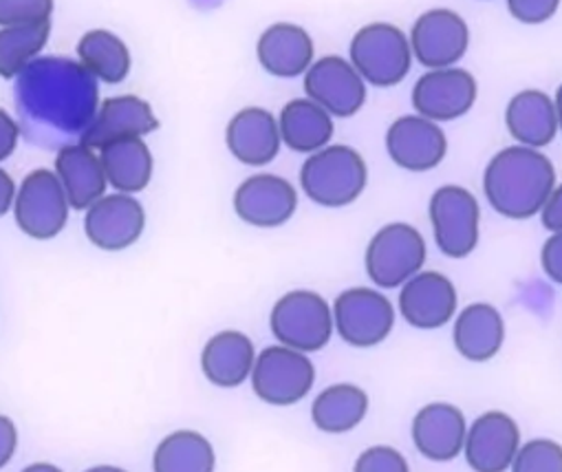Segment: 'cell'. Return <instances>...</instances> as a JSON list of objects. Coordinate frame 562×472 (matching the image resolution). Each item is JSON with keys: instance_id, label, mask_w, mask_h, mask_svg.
I'll use <instances>...</instances> for the list:
<instances>
[{"instance_id": "4dcf8cb0", "label": "cell", "mask_w": 562, "mask_h": 472, "mask_svg": "<svg viewBox=\"0 0 562 472\" xmlns=\"http://www.w3.org/2000/svg\"><path fill=\"white\" fill-rule=\"evenodd\" d=\"M216 452L210 439L196 430H175L159 441L153 454V472H214Z\"/></svg>"}, {"instance_id": "9c48e42d", "label": "cell", "mask_w": 562, "mask_h": 472, "mask_svg": "<svg viewBox=\"0 0 562 472\" xmlns=\"http://www.w3.org/2000/svg\"><path fill=\"white\" fill-rule=\"evenodd\" d=\"M331 312L334 329L356 349L382 345L393 334L397 321L395 305L378 288L345 290L331 305Z\"/></svg>"}, {"instance_id": "4fadbf2b", "label": "cell", "mask_w": 562, "mask_h": 472, "mask_svg": "<svg viewBox=\"0 0 562 472\" xmlns=\"http://www.w3.org/2000/svg\"><path fill=\"white\" fill-rule=\"evenodd\" d=\"M476 98L479 85L474 76L461 67L430 69L413 87L415 113L437 124L468 115Z\"/></svg>"}, {"instance_id": "2e32d148", "label": "cell", "mask_w": 562, "mask_h": 472, "mask_svg": "<svg viewBox=\"0 0 562 472\" xmlns=\"http://www.w3.org/2000/svg\"><path fill=\"white\" fill-rule=\"evenodd\" d=\"M459 294L454 283L432 270H422L400 288V316L415 329L435 331L454 321Z\"/></svg>"}, {"instance_id": "b9f144b4", "label": "cell", "mask_w": 562, "mask_h": 472, "mask_svg": "<svg viewBox=\"0 0 562 472\" xmlns=\"http://www.w3.org/2000/svg\"><path fill=\"white\" fill-rule=\"evenodd\" d=\"M23 472H63L58 465H54V463H45V461H41V463H32V465H27Z\"/></svg>"}, {"instance_id": "6da1fadb", "label": "cell", "mask_w": 562, "mask_h": 472, "mask_svg": "<svg viewBox=\"0 0 562 472\" xmlns=\"http://www.w3.org/2000/svg\"><path fill=\"white\" fill-rule=\"evenodd\" d=\"M16 98L27 122L58 133H85L100 98L98 80L69 58H36L16 82Z\"/></svg>"}, {"instance_id": "f35d334b", "label": "cell", "mask_w": 562, "mask_h": 472, "mask_svg": "<svg viewBox=\"0 0 562 472\" xmlns=\"http://www.w3.org/2000/svg\"><path fill=\"white\" fill-rule=\"evenodd\" d=\"M16 448H19V428L8 415H0V468H5L14 459Z\"/></svg>"}, {"instance_id": "30bf717a", "label": "cell", "mask_w": 562, "mask_h": 472, "mask_svg": "<svg viewBox=\"0 0 562 472\" xmlns=\"http://www.w3.org/2000/svg\"><path fill=\"white\" fill-rule=\"evenodd\" d=\"M69 210L67 192L54 170H32L16 190V223L36 241H49L58 236L69 221Z\"/></svg>"}, {"instance_id": "ee69618b", "label": "cell", "mask_w": 562, "mask_h": 472, "mask_svg": "<svg viewBox=\"0 0 562 472\" xmlns=\"http://www.w3.org/2000/svg\"><path fill=\"white\" fill-rule=\"evenodd\" d=\"M85 472H128V470L117 468V465H93V468H89Z\"/></svg>"}, {"instance_id": "5b68a950", "label": "cell", "mask_w": 562, "mask_h": 472, "mask_svg": "<svg viewBox=\"0 0 562 472\" xmlns=\"http://www.w3.org/2000/svg\"><path fill=\"white\" fill-rule=\"evenodd\" d=\"M269 329L278 345L301 353L323 351L334 336V312L325 296L312 290H294L280 296L269 314Z\"/></svg>"}, {"instance_id": "836d02e7", "label": "cell", "mask_w": 562, "mask_h": 472, "mask_svg": "<svg viewBox=\"0 0 562 472\" xmlns=\"http://www.w3.org/2000/svg\"><path fill=\"white\" fill-rule=\"evenodd\" d=\"M54 0H0V27L52 23Z\"/></svg>"}, {"instance_id": "4316f807", "label": "cell", "mask_w": 562, "mask_h": 472, "mask_svg": "<svg viewBox=\"0 0 562 472\" xmlns=\"http://www.w3.org/2000/svg\"><path fill=\"white\" fill-rule=\"evenodd\" d=\"M278 131L288 148L312 155L331 144L336 126L334 117L321 104L310 98H296L280 111Z\"/></svg>"}, {"instance_id": "74e56055", "label": "cell", "mask_w": 562, "mask_h": 472, "mask_svg": "<svg viewBox=\"0 0 562 472\" xmlns=\"http://www.w3.org/2000/svg\"><path fill=\"white\" fill-rule=\"evenodd\" d=\"M19 139H21L19 122L5 109H0V161H5L8 157L14 155Z\"/></svg>"}, {"instance_id": "e575fe53", "label": "cell", "mask_w": 562, "mask_h": 472, "mask_svg": "<svg viewBox=\"0 0 562 472\" xmlns=\"http://www.w3.org/2000/svg\"><path fill=\"white\" fill-rule=\"evenodd\" d=\"M353 472H411V465L397 448L380 443L360 452Z\"/></svg>"}, {"instance_id": "52a82bcc", "label": "cell", "mask_w": 562, "mask_h": 472, "mask_svg": "<svg viewBox=\"0 0 562 472\" xmlns=\"http://www.w3.org/2000/svg\"><path fill=\"white\" fill-rule=\"evenodd\" d=\"M249 382L260 402L285 408L310 395L316 384V367L307 353L273 345L256 353Z\"/></svg>"}, {"instance_id": "d4e9b609", "label": "cell", "mask_w": 562, "mask_h": 472, "mask_svg": "<svg viewBox=\"0 0 562 472\" xmlns=\"http://www.w3.org/2000/svg\"><path fill=\"white\" fill-rule=\"evenodd\" d=\"M452 342L468 362H487L505 342V321L490 303H472L454 316Z\"/></svg>"}, {"instance_id": "8fae6325", "label": "cell", "mask_w": 562, "mask_h": 472, "mask_svg": "<svg viewBox=\"0 0 562 472\" xmlns=\"http://www.w3.org/2000/svg\"><path fill=\"white\" fill-rule=\"evenodd\" d=\"M413 58L430 69L457 67L470 49V27L461 14L448 8H435L413 23L408 34Z\"/></svg>"}, {"instance_id": "277c9868", "label": "cell", "mask_w": 562, "mask_h": 472, "mask_svg": "<svg viewBox=\"0 0 562 472\" xmlns=\"http://www.w3.org/2000/svg\"><path fill=\"white\" fill-rule=\"evenodd\" d=\"M428 259V246L422 232L404 221L382 225L367 246V277L378 290H397L419 274Z\"/></svg>"}, {"instance_id": "d6986e66", "label": "cell", "mask_w": 562, "mask_h": 472, "mask_svg": "<svg viewBox=\"0 0 562 472\" xmlns=\"http://www.w3.org/2000/svg\"><path fill=\"white\" fill-rule=\"evenodd\" d=\"M159 128L153 106L137 95H115L100 102L91 124L80 135V144L100 150L106 144L128 137H144Z\"/></svg>"}, {"instance_id": "7bdbcfd3", "label": "cell", "mask_w": 562, "mask_h": 472, "mask_svg": "<svg viewBox=\"0 0 562 472\" xmlns=\"http://www.w3.org/2000/svg\"><path fill=\"white\" fill-rule=\"evenodd\" d=\"M553 106H555V115H558V128L562 131V82L555 91V98H553Z\"/></svg>"}, {"instance_id": "f546056e", "label": "cell", "mask_w": 562, "mask_h": 472, "mask_svg": "<svg viewBox=\"0 0 562 472\" xmlns=\"http://www.w3.org/2000/svg\"><path fill=\"white\" fill-rule=\"evenodd\" d=\"M78 63L100 82L120 85L131 74L126 43L109 30H91L78 43Z\"/></svg>"}, {"instance_id": "f1b7e54d", "label": "cell", "mask_w": 562, "mask_h": 472, "mask_svg": "<svg viewBox=\"0 0 562 472\" xmlns=\"http://www.w3.org/2000/svg\"><path fill=\"white\" fill-rule=\"evenodd\" d=\"M369 413V395L358 384L338 382L327 386L312 402V422L327 435L356 430Z\"/></svg>"}, {"instance_id": "ac0fdd59", "label": "cell", "mask_w": 562, "mask_h": 472, "mask_svg": "<svg viewBox=\"0 0 562 472\" xmlns=\"http://www.w3.org/2000/svg\"><path fill=\"white\" fill-rule=\"evenodd\" d=\"M386 153L395 166L408 172L435 170L448 155L443 128L422 115H402L386 131Z\"/></svg>"}, {"instance_id": "ba28073f", "label": "cell", "mask_w": 562, "mask_h": 472, "mask_svg": "<svg viewBox=\"0 0 562 472\" xmlns=\"http://www.w3.org/2000/svg\"><path fill=\"white\" fill-rule=\"evenodd\" d=\"M428 216L435 246L448 259L470 257L481 241V205L463 186H441L432 192Z\"/></svg>"}, {"instance_id": "7a4b0ae2", "label": "cell", "mask_w": 562, "mask_h": 472, "mask_svg": "<svg viewBox=\"0 0 562 472\" xmlns=\"http://www.w3.org/2000/svg\"><path fill=\"white\" fill-rule=\"evenodd\" d=\"M555 183L551 159L538 148L518 144L498 150L483 172V192L490 207L512 221L540 214Z\"/></svg>"}, {"instance_id": "44dd1931", "label": "cell", "mask_w": 562, "mask_h": 472, "mask_svg": "<svg viewBox=\"0 0 562 472\" xmlns=\"http://www.w3.org/2000/svg\"><path fill=\"white\" fill-rule=\"evenodd\" d=\"M256 58L273 78H301L316 60L314 38L296 23H273L258 36Z\"/></svg>"}, {"instance_id": "ffe728a7", "label": "cell", "mask_w": 562, "mask_h": 472, "mask_svg": "<svg viewBox=\"0 0 562 472\" xmlns=\"http://www.w3.org/2000/svg\"><path fill=\"white\" fill-rule=\"evenodd\" d=\"M468 435V419L463 411L448 402H432L422 406L411 426V437L422 457L446 463L463 454Z\"/></svg>"}, {"instance_id": "603a6c76", "label": "cell", "mask_w": 562, "mask_h": 472, "mask_svg": "<svg viewBox=\"0 0 562 472\" xmlns=\"http://www.w3.org/2000/svg\"><path fill=\"white\" fill-rule=\"evenodd\" d=\"M505 126L518 146L542 150L560 133L553 98L540 89L518 91L505 106Z\"/></svg>"}, {"instance_id": "d6a6232c", "label": "cell", "mask_w": 562, "mask_h": 472, "mask_svg": "<svg viewBox=\"0 0 562 472\" xmlns=\"http://www.w3.org/2000/svg\"><path fill=\"white\" fill-rule=\"evenodd\" d=\"M509 472H562V443L547 437L520 443Z\"/></svg>"}, {"instance_id": "1f68e13d", "label": "cell", "mask_w": 562, "mask_h": 472, "mask_svg": "<svg viewBox=\"0 0 562 472\" xmlns=\"http://www.w3.org/2000/svg\"><path fill=\"white\" fill-rule=\"evenodd\" d=\"M52 23L0 27V78H19L47 47Z\"/></svg>"}, {"instance_id": "8d00e7d4", "label": "cell", "mask_w": 562, "mask_h": 472, "mask_svg": "<svg viewBox=\"0 0 562 472\" xmlns=\"http://www.w3.org/2000/svg\"><path fill=\"white\" fill-rule=\"evenodd\" d=\"M540 266L549 281L562 285V232H551L540 250Z\"/></svg>"}, {"instance_id": "ab89813d", "label": "cell", "mask_w": 562, "mask_h": 472, "mask_svg": "<svg viewBox=\"0 0 562 472\" xmlns=\"http://www.w3.org/2000/svg\"><path fill=\"white\" fill-rule=\"evenodd\" d=\"M540 221L549 232H562V183H555L540 210Z\"/></svg>"}, {"instance_id": "9a60e30c", "label": "cell", "mask_w": 562, "mask_h": 472, "mask_svg": "<svg viewBox=\"0 0 562 472\" xmlns=\"http://www.w3.org/2000/svg\"><path fill=\"white\" fill-rule=\"evenodd\" d=\"M146 227L144 205L124 192L104 194L85 216L87 239L104 252H122L135 246Z\"/></svg>"}, {"instance_id": "3957f363", "label": "cell", "mask_w": 562, "mask_h": 472, "mask_svg": "<svg viewBox=\"0 0 562 472\" xmlns=\"http://www.w3.org/2000/svg\"><path fill=\"white\" fill-rule=\"evenodd\" d=\"M369 183V166L362 153L347 144H329L307 155L301 168L303 192L323 207L356 203Z\"/></svg>"}, {"instance_id": "7402d4cb", "label": "cell", "mask_w": 562, "mask_h": 472, "mask_svg": "<svg viewBox=\"0 0 562 472\" xmlns=\"http://www.w3.org/2000/svg\"><path fill=\"white\" fill-rule=\"evenodd\" d=\"M225 144L240 164L251 168L267 166L278 157L280 146H283L278 117L262 106H245L229 120L225 128Z\"/></svg>"}, {"instance_id": "d590c367", "label": "cell", "mask_w": 562, "mask_h": 472, "mask_svg": "<svg viewBox=\"0 0 562 472\" xmlns=\"http://www.w3.org/2000/svg\"><path fill=\"white\" fill-rule=\"evenodd\" d=\"M560 10V0H507V12L520 25H544Z\"/></svg>"}, {"instance_id": "8992f818", "label": "cell", "mask_w": 562, "mask_h": 472, "mask_svg": "<svg viewBox=\"0 0 562 472\" xmlns=\"http://www.w3.org/2000/svg\"><path fill=\"white\" fill-rule=\"evenodd\" d=\"M349 63L367 85L391 89L406 80L413 69L408 34L393 23H369L356 32L349 45Z\"/></svg>"}, {"instance_id": "7c38bea8", "label": "cell", "mask_w": 562, "mask_h": 472, "mask_svg": "<svg viewBox=\"0 0 562 472\" xmlns=\"http://www.w3.org/2000/svg\"><path fill=\"white\" fill-rule=\"evenodd\" d=\"M303 80L307 98L321 104L331 117L349 120L367 104V82L349 58L336 54L318 58Z\"/></svg>"}, {"instance_id": "5bb4252c", "label": "cell", "mask_w": 562, "mask_h": 472, "mask_svg": "<svg viewBox=\"0 0 562 472\" xmlns=\"http://www.w3.org/2000/svg\"><path fill=\"white\" fill-rule=\"evenodd\" d=\"M299 210V192L290 179L256 172L247 177L234 192L236 216L260 229H273L292 221Z\"/></svg>"}, {"instance_id": "e0dca14e", "label": "cell", "mask_w": 562, "mask_h": 472, "mask_svg": "<svg viewBox=\"0 0 562 472\" xmlns=\"http://www.w3.org/2000/svg\"><path fill=\"white\" fill-rule=\"evenodd\" d=\"M520 443V428L512 415L485 411L468 424L463 457L474 472H507Z\"/></svg>"}, {"instance_id": "83f0119b", "label": "cell", "mask_w": 562, "mask_h": 472, "mask_svg": "<svg viewBox=\"0 0 562 472\" xmlns=\"http://www.w3.org/2000/svg\"><path fill=\"white\" fill-rule=\"evenodd\" d=\"M100 161L109 186H113L117 192H142L153 179L155 161L144 137H128L106 144L100 148Z\"/></svg>"}, {"instance_id": "484cf974", "label": "cell", "mask_w": 562, "mask_h": 472, "mask_svg": "<svg viewBox=\"0 0 562 472\" xmlns=\"http://www.w3.org/2000/svg\"><path fill=\"white\" fill-rule=\"evenodd\" d=\"M54 172L58 175L74 210H89L106 194L109 181L100 155L85 144L63 146L56 155Z\"/></svg>"}, {"instance_id": "cb8c5ba5", "label": "cell", "mask_w": 562, "mask_h": 472, "mask_svg": "<svg viewBox=\"0 0 562 472\" xmlns=\"http://www.w3.org/2000/svg\"><path fill=\"white\" fill-rule=\"evenodd\" d=\"M256 347L249 336L225 329L212 336L201 351V371L218 389H236L251 375Z\"/></svg>"}, {"instance_id": "60d3db41", "label": "cell", "mask_w": 562, "mask_h": 472, "mask_svg": "<svg viewBox=\"0 0 562 472\" xmlns=\"http://www.w3.org/2000/svg\"><path fill=\"white\" fill-rule=\"evenodd\" d=\"M16 183L12 179V175L8 170L0 168V216L8 214L14 207V199H16Z\"/></svg>"}]
</instances>
